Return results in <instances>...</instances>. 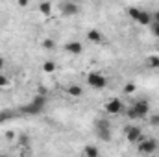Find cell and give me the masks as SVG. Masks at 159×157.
<instances>
[{
    "instance_id": "11",
    "label": "cell",
    "mask_w": 159,
    "mask_h": 157,
    "mask_svg": "<svg viewBox=\"0 0 159 157\" xmlns=\"http://www.w3.org/2000/svg\"><path fill=\"white\" fill-rule=\"evenodd\" d=\"M67 94L70 96V98H74V100H78L83 96V87L80 85V83H70L69 87H67Z\"/></svg>"
},
{
    "instance_id": "3",
    "label": "cell",
    "mask_w": 159,
    "mask_h": 157,
    "mask_svg": "<svg viewBox=\"0 0 159 157\" xmlns=\"http://www.w3.org/2000/svg\"><path fill=\"white\" fill-rule=\"evenodd\" d=\"M93 129H94V135L98 141H104V142H109L113 139V131H111V122L109 118L106 117H100L94 120L93 124Z\"/></svg>"
},
{
    "instance_id": "19",
    "label": "cell",
    "mask_w": 159,
    "mask_h": 157,
    "mask_svg": "<svg viewBox=\"0 0 159 157\" xmlns=\"http://www.w3.org/2000/svg\"><path fill=\"white\" fill-rule=\"evenodd\" d=\"M43 48H44V50H54V48H56L54 39H44L43 41Z\"/></svg>"
},
{
    "instance_id": "15",
    "label": "cell",
    "mask_w": 159,
    "mask_h": 157,
    "mask_svg": "<svg viewBox=\"0 0 159 157\" xmlns=\"http://www.w3.org/2000/svg\"><path fill=\"white\" fill-rule=\"evenodd\" d=\"M146 65L148 69H159V56H150L146 59Z\"/></svg>"
},
{
    "instance_id": "2",
    "label": "cell",
    "mask_w": 159,
    "mask_h": 157,
    "mask_svg": "<svg viewBox=\"0 0 159 157\" xmlns=\"http://www.w3.org/2000/svg\"><path fill=\"white\" fill-rule=\"evenodd\" d=\"M152 113V105L148 100H137L129 109H126V117L129 120H143L148 118V115Z\"/></svg>"
},
{
    "instance_id": "23",
    "label": "cell",
    "mask_w": 159,
    "mask_h": 157,
    "mask_svg": "<svg viewBox=\"0 0 159 157\" xmlns=\"http://www.w3.org/2000/svg\"><path fill=\"white\" fill-rule=\"evenodd\" d=\"M17 4H19L20 7H28V4H30V0H17Z\"/></svg>"
},
{
    "instance_id": "4",
    "label": "cell",
    "mask_w": 159,
    "mask_h": 157,
    "mask_svg": "<svg viewBox=\"0 0 159 157\" xmlns=\"http://www.w3.org/2000/svg\"><path fill=\"white\" fill-rule=\"evenodd\" d=\"M128 17L139 26H150L152 24V13L143 9V7H137V6H129L128 7Z\"/></svg>"
},
{
    "instance_id": "21",
    "label": "cell",
    "mask_w": 159,
    "mask_h": 157,
    "mask_svg": "<svg viewBox=\"0 0 159 157\" xmlns=\"http://www.w3.org/2000/svg\"><path fill=\"white\" fill-rule=\"evenodd\" d=\"M19 144H30V137L28 135H19Z\"/></svg>"
},
{
    "instance_id": "26",
    "label": "cell",
    "mask_w": 159,
    "mask_h": 157,
    "mask_svg": "<svg viewBox=\"0 0 159 157\" xmlns=\"http://www.w3.org/2000/svg\"><path fill=\"white\" fill-rule=\"evenodd\" d=\"M156 154H157V155H159V148H157V152H156Z\"/></svg>"
},
{
    "instance_id": "5",
    "label": "cell",
    "mask_w": 159,
    "mask_h": 157,
    "mask_svg": "<svg viewBox=\"0 0 159 157\" xmlns=\"http://www.w3.org/2000/svg\"><path fill=\"white\" fill-rule=\"evenodd\" d=\"M157 148H159V141L157 139H152V137H148V139L143 137L137 142V152L143 154V155H154L157 152Z\"/></svg>"
},
{
    "instance_id": "25",
    "label": "cell",
    "mask_w": 159,
    "mask_h": 157,
    "mask_svg": "<svg viewBox=\"0 0 159 157\" xmlns=\"http://www.w3.org/2000/svg\"><path fill=\"white\" fill-rule=\"evenodd\" d=\"M152 20H156V22H159V9H156V11L152 13Z\"/></svg>"
},
{
    "instance_id": "14",
    "label": "cell",
    "mask_w": 159,
    "mask_h": 157,
    "mask_svg": "<svg viewBox=\"0 0 159 157\" xmlns=\"http://www.w3.org/2000/svg\"><path fill=\"white\" fill-rule=\"evenodd\" d=\"M39 11L44 15V17H48V15L52 13V4H50V2H41L39 4Z\"/></svg>"
},
{
    "instance_id": "7",
    "label": "cell",
    "mask_w": 159,
    "mask_h": 157,
    "mask_svg": "<svg viewBox=\"0 0 159 157\" xmlns=\"http://www.w3.org/2000/svg\"><path fill=\"white\" fill-rule=\"evenodd\" d=\"M80 11H81L80 4L78 2H72V0H67V2H63V4L59 6V13H61L63 17H76Z\"/></svg>"
},
{
    "instance_id": "1",
    "label": "cell",
    "mask_w": 159,
    "mask_h": 157,
    "mask_svg": "<svg viewBox=\"0 0 159 157\" xmlns=\"http://www.w3.org/2000/svg\"><path fill=\"white\" fill-rule=\"evenodd\" d=\"M44 107H46V96L37 94L28 104H24L22 107H19V113L20 115H26V117H37V115H41L44 111Z\"/></svg>"
},
{
    "instance_id": "17",
    "label": "cell",
    "mask_w": 159,
    "mask_h": 157,
    "mask_svg": "<svg viewBox=\"0 0 159 157\" xmlns=\"http://www.w3.org/2000/svg\"><path fill=\"white\" fill-rule=\"evenodd\" d=\"M43 70H44L46 74H52V72L56 70V63H54V61H44V63H43Z\"/></svg>"
},
{
    "instance_id": "6",
    "label": "cell",
    "mask_w": 159,
    "mask_h": 157,
    "mask_svg": "<svg viewBox=\"0 0 159 157\" xmlns=\"http://www.w3.org/2000/svg\"><path fill=\"white\" fill-rule=\"evenodd\" d=\"M85 81H87V85H89L91 89H94V91H102V89H106L107 83H109V79L106 78L102 72H89Z\"/></svg>"
},
{
    "instance_id": "24",
    "label": "cell",
    "mask_w": 159,
    "mask_h": 157,
    "mask_svg": "<svg viewBox=\"0 0 159 157\" xmlns=\"http://www.w3.org/2000/svg\"><path fill=\"white\" fill-rule=\"evenodd\" d=\"M150 122H152L154 126H159V115H154V117L150 118Z\"/></svg>"
},
{
    "instance_id": "13",
    "label": "cell",
    "mask_w": 159,
    "mask_h": 157,
    "mask_svg": "<svg viewBox=\"0 0 159 157\" xmlns=\"http://www.w3.org/2000/svg\"><path fill=\"white\" fill-rule=\"evenodd\" d=\"M85 157H98L100 155V148L98 146H94V144H87L85 148H83V152H81Z\"/></svg>"
},
{
    "instance_id": "9",
    "label": "cell",
    "mask_w": 159,
    "mask_h": 157,
    "mask_svg": "<svg viewBox=\"0 0 159 157\" xmlns=\"http://www.w3.org/2000/svg\"><path fill=\"white\" fill-rule=\"evenodd\" d=\"M104 109H106L107 115H120V113L124 111V104H122L120 98H109V100L106 102Z\"/></svg>"
},
{
    "instance_id": "16",
    "label": "cell",
    "mask_w": 159,
    "mask_h": 157,
    "mask_svg": "<svg viewBox=\"0 0 159 157\" xmlns=\"http://www.w3.org/2000/svg\"><path fill=\"white\" fill-rule=\"evenodd\" d=\"M13 117H15V113L11 109H2L0 111V124L6 122V120H9V118H13Z\"/></svg>"
},
{
    "instance_id": "8",
    "label": "cell",
    "mask_w": 159,
    "mask_h": 157,
    "mask_svg": "<svg viewBox=\"0 0 159 157\" xmlns=\"http://www.w3.org/2000/svg\"><path fill=\"white\" fill-rule=\"evenodd\" d=\"M124 137H126V141H128L129 144H137L144 135H143V129H141L139 126H128V128L124 129Z\"/></svg>"
},
{
    "instance_id": "18",
    "label": "cell",
    "mask_w": 159,
    "mask_h": 157,
    "mask_svg": "<svg viewBox=\"0 0 159 157\" xmlns=\"http://www.w3.org/2000/svg\"><path fill=\"white\" fill-rule=\"evenodd\" d=\"M148 28H150V34H152L154 37H157V39H159V22L152 20V24H150Z\"/></svg>"
},
{
    "instance_id": "10",
    "label": "cell",
    "mask_w": 159,
    "mask_h": 157,
    "mask_svg": "<svg viewBox=\"0 0 159 157\" xmlns=\"http://www.w3.org/2000/svg\"><path fill=\"white\" fill-rule=\"evenodd\" d=\"M63 48H65V52H67L69 56H74V57H76V56H81V54H83V44H81L80 41H76V39L67 41Z\"/></svg>"
},
{
    "instance_id": "12",
    "label": "cell",
    "mask_w": 159,
    "mask_h": 157,
    "mask_svg": "<svg viewBox=\"0 0 159 157\" xmlns=\"http://www.w3.org/2000/svg\"><path fill=\"white\" fill-rule=\"evenodd\" d=\"M87 41L93 43V44H100V43L104 41V35H102L100 30H89V32H87Z\"/></svg>"
},
{
    "instance_id": "20",
    "label": "cell",
    "mask_w": 159,
    "mask_h": 157,
    "mask_svg": "<svg viewBox=\"0 0 159 157\" xmlns=\"http://www.w3.org/2000/svg\"><path fill=\"white\" fill-rule=\"evenodd\" d=\"M6 87H9V78L0 72V89H6Z\"/></svg>"
},
{
    "instance_id": "22",
    "label": "cell",
    "mask_w": 159,
    "mask_h": 157,
    "mask_svg": "<svg viewBox=\"0 0 159 157\" xmlns=\"http://www.w3.org/2000/svg\"><path fill=\"white\" fill-rule=\"evenodd\" d=\"M6 65H7V61H6V57H2V56H0V72H2L4 69H6Z\"/></svg>"
}]
</instances>
